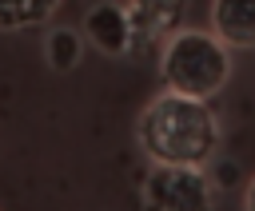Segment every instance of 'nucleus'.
I'll return each mask as SVG.
<instances>
[{"label":"nucleus","mask_w":255,"mask_h":211,"mask_svg":"<svg viewBox=\"0 0 255 211\" xmlns=\"http://www.w3.org/2000/svg\"><path fill=\"white\" fill-rule=\"evenodd\" d=\"M139 147L151 163H175V167H207L219 151V115L207 107V100H191L179 92L155 96L135 123Z\"/></svg>","instance_id":"obj_1"},{"label":"nucleus","mask_w":255,"mask_h":211,"mask_svg":"<svg viewBox=\"0 0 255 211\" xmlns=\"http://www.w3.org/2000/svg\"><path fill=\"white\" fill-rule=\"evenodd\" d=\"M211 36L227 48H255V0H211Z\"/></svg>","instance_id":"obj_6"},{"label":"nucleus","mask_w":255,"mask_h":211,"mask_svg":"<svg viewBox=\"0 0 255 211\" xmlns=\"http://www.w3.org/2000/svg\"><path fill=\"white\" fill-rule=\"evenodd\" d=\"M243 207H247V211H255V179L247 183V199H243Z\"/></svg>","instance_id":"obj_9"},{"label":"nucleus","mask_w":255,"mask_h":211,"mask_svg":"<svg viewBox=\"0 0 255 211\" xmlns=\"http://www.w3.org/2000/svg\"><path fill=\"white\" fill-rule=\"evenodd\" d=\"M84 36H88L92 48L104 52V56H128V52L135 48L128 12H124V4H116V0H100V4H92V8L84 12Z\"/></svg>","instance_id":"obj_4"},{"label":"nucleus","mask_w":255,"mask_h":211,"mask_svg":"<svg viewBox=\"0 0 255 211\" xmlns=\"http://www.w3.org/2000/svg\"><path fill=\"white\" fill-rule=\"evenodd\" d=\"M124 12H128V24H131V40L155 44V40H167L171 32H179L187 0H128Z\"/></svg>","instance_id":"obj_5"},{"label":"nucleus","mask_w":255,"mask_h":211,"mask_svg":"<svg viewBox=\"0 0 255 211\" xmlns=\"http://www.w3.org/2000/svg\"><path fill=\"white\" fill-rule=\"evenodd\" d=\"M64 0H0V32H24L40 28L56 16Z\"/></svg>","instance_id":"obj_7"},{"label":"nucleus","mask_w":255,"mask_h":211,"mask_svg":"<svg viewBox=\"0 0 255 211\" xmlns=\"http://www.w3.org/2000/svg\"><path fill=\"white\" fill-rule=\"evenodd\" d=\"M215 187L203 167L151 163L143 179V211H211Z\"/></svg>","instance_id":"obj_3"},{"label":"nucleus","mask_w":255,"mask_h":211,"mask_svg":"<svg viewBox=\"0 0 255 211\" xmlns=\"http://www.w3.org/2000/svg\"><path fill=\"white\" fill-rule=\"evenodd\" d=\"M159 80L167 92L191 96V100H211L223 92L231 80V56L227 44L211 32L199 28H179L167 36L163 56H159Z\"/></svg>","instance_id":"obj_2"},{"label":"nucleus","mask_w":255,"mask_h":211,"mask_svg":"<svg viewBox=\"0 0 255 211\" xmlns=\"http://www.w3.org/2000/svg\"><path fill=\"white\" fill-rule=\"evenodd\" d=\"M44 52H48V64H52L56 72H72V68L80 64V56H84L80 32H72V28H56V32H48Z\"/></svg>","instance_id":"obj_8"}]
</instances>
